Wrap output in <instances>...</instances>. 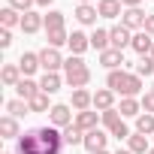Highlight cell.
I'll return each mask as SVG.
<instances>
[{
    "instance_id": "obj_13",
    "label": "cell",
    "mask_w": 154,
    "mask_h": 154,
    "mask_svg": "<svg viewBox=\"0 0 154 154\" xmlns=\"http://www.w3.org/2000/svg\"><path fill=\"white\" fill-rule=\"evenodd\" d=\"M97 121H100V118H97V112H91V109H88V112H75V121H72V124L79 127L82 133H91V130H97Z\"/></svg>"
},
{
    "instance_id": "obj_40",
    "label": "cell",
    "mask_w": 154,
    "mask_h": 154,
    "mask_svg": "<svg viewBox=\"0 0 154 154\" xmlns=\"http://www.w3.org/2000/svg\"><path fill=\"white\" fill-rule=\"evenodd\" d=\"M121 3H124L127 9H133V6H139V3H142V0H121Z\"/></svg>"
},
{
    "instance_id": "obj_34",
    "label": "cell",
    "mask_w": 154,
    "mask_h": 154,
    "mask_svg": "<svg viewBox=\"0 0 154 154\" xmlns=\"http://www.w3.org/2000/svg\"><path fill=\"white\" fill-rule=\"evenodd\" d=\"M100 121H103V124H106V127L112 130V127H115V124L121 121V118H118V109H106V112L100 115Z\"/></svg>"
},
{
    "instance_id": "obj_32",
    "label": "cell",
    "mask_w": 154,
    "mask_h": 154,
    "mask_svg": "<svg viewBox=\"0 0 154 154\" xmlns=\"http://www.w3.org/2000/svg\"><path fill=\"white\" fill-rule=\"evenodd\" d=\"M63 42H69L66 30H48V45H51V48H60Z\"/></svg>"
},
{
    "instance_id": "obj_44",
    "label": "cell",
    "mask_w": 154,
    "mask_h": 154,
    "mask_svg": "<svg viewBox=\"0 0 154 154\" xmlns=\"http://www.w3.org/2000/svg\"><path fill=\"white\" fill-rule=\"evenodd\" d=\"M79 3H91V0H79Z\"/></svg>"
},
{
    "instance_id": "obj_27",
    "label": "cell",
    "mask_w": 154,
    "mask_h": 154,
    "mask_svg": "<svg viewBox=\"0 0 154 154\" xmlns=\"http://www.w3.org/2000/svg\"><path fill=\"white\" fill-rule=\"evenodd\" d=\"M48 30H63V12L51 9V12L45 15V33H48Z\"/></svg>"
},
{
    "instance_id": "obj_24",
    "label": "cell",
    "mask_w": 154,
    "mask_h": 154,
    "mask_svg": "<svg viewBox=\"0 0 154 154\" xmlns=\"http://www.w3.org/2000/svg\"><path fill=\"white\" fill-rule=\"evenodd\" d=\"M0 133H3V139H15V136H21V133H18V121H15L12 115L0 118Z\"/></svg>"
},
{
    "instance_id": "obj_14",
    "label": "cell",
    "mask_w": 154,
    "mask_h": 154,
    "mask_svg": "<svg viewBox=\"0 0 154 154\" xmlns=\"http://www.w3.org/2000/svg\"><path fill=\"white\" fill-rule=\"evenodd\" d=\"M100 63L112 72V69H118V66L124 63V51H118V48H106V51H100Z\"/></svg>"
},
{
    "instance_id": "obj_15",
    "label": "cell",
    "mask_w": 154,
    "mask_h": 154,
    "mask_svg": "<svg viewBox=\"0 0 154 154\" xmlns=\"http://www.w3.org/2000/svg\"><path fill=\"white\" fill-rule=\"evenodd\" d=\"M121 0H100V3H97V12L103 15V18H118V15H124L121 12Z\"/></svg>"
},
{
    "instance_id": "obj_45",
    "label": "cell",
    "mask_w": 154,
    "mask_h": 154,
    "mask_svg": "<svg viewBox=\"0 0 154 154\" xmlns=\"http://www.w3.org/2000/svg\"><path fill=\"white\" fill-rule=\"evenodd\" d=\"M151 57H154V48H151Z\"/></svg>"
},
{
    "instance_id": "obj_12",
    "label": "cell",
    "mask_w": 154,
    "mask_h": 154,
    "mask_svg": "<svg viewBox=\"0 0 154 154\" xmlns=\"http://www.w3.org/2000/svg\"><path fill=\"white\" fill-rule=\"evenodd\" d=\"M94 106V94L91 91H85V88H75L72 91V109L75 112H88Z\"/></svg>"
},
{
    "instance_id": "obj_30",
    "label": "cell",
    "mask_w": 154,
    "mask_h": 154,
    "mask_svg": "<svg viewBox=\"0 0 154 154\" xmlns=\"http://www.w3.org/2000/svg\"><path fill=\"white\" fill-rule=\"evenodd\" d=\"M139 109H142V103H139L136 97H124V100H121V106H118V112H121V115H139Z\"/></svg>"
},
{
    "instance_id": "obj_1",
    "label": "cell",
    "mask_w": 154,
    "mask_h": 154,
    "mask_svg": "<svg viewBox=\"0 0 154 154\" xmlns=\"http://www.w3.org/2000/svg\"><path fill=\"white\" fill-rule=\"evenodd\" d=\"M63 136L57 127H33L18 136V154H60Z\"/></svg>"
},
{
    "instance_id": "obj_16",
    "label": "cell",
    "mask_w": 154,
    "mask_h": 154,
    "mask_svg": "<svg viewBox=\"0 0 154 154\" xmlns=\"http://www.w3.org/2000/svg\"><path fill=\"white\" fill-rule=\"evenodd\" d=\"M94 106H97L100 112H106V109H115V91H109V88H100V91L94 94Z\"/></svg>"
},
{
    "instance_id": "obj_41",
    "label": "cell",
    "mask_w": 154,
    "mask_h": 154,
    "mask_svg": "<svg viewBox=\"0 0 154 154\" xmlns=\"http://www.w3.org/2000/svg\"><path fill=\"white\" fill-rule=\"evenodd\" d=\"M36 3H39V6H48V3H51V0H36Z\"/></svg>"
},
{
    "instance_id": "obj_38",
    "label": "cell",
    "mask_w": 154,
    "mask_h": 154,
    "mask_svg": "<svg viewBox=\"0 0 154 154\" xmlns=\"http://www.w3.org/2000/svg\"><path fill=\"white\" fill-rule=\"evenodd\" d=\"M12 45V33H9V27H3L0 30V48H9Z\"/></svg>"
},
{
    "instance_id": "obj_37",
    "label": "cell",
    "mask_w": 154,
    "mask_h": 154,
    "mask_svg": "<svg viewBox=\"0 0 154 154\" xmlns=\"http://www.w3.org/2000/svg\"><path fill=\"white\" fill-rule=\"evenodd\" d=\"M142 109H145L148 115H154V91H148V94L142 97Z\"/></svg>"
},
{
    "instance_id": "obj_18",
    "label": "cell",
    "mask_w": 154,
    "mask_h": 154,
    "mask_svg": "<svg viewBox=\"0 0 154 154\" xmlns=\"http://www.w3.org/2000/svg\"><path fill=\"white\" fill-rule=\"evenodd\" d=\"M127 148H130L133 154H148V151H151V148H148V136H145V133H130Z\"/></svg>"
},
{
    "instance_id": "obj_19",
    "label": "cell",
    "mask_w": 154,
    "mask_h": 154,
    "mask_svg": "<svg viewBox=\"0 0 154 154\" xmlns=\"http://www.w3.org/2000/svg\"><path fill=\"white\" fill-rule=\"evenodd\" d=\"M0 79H3V85L15 88V85L21 82V66H18V63H6V66H3V72H0Z\"/></svg>"
},
{
    "instance_id": "obj_11",
    "label": "cell",
    "mask_w": 154,
    "mask_h": 154,
    "mask_svg": "<svg viewBox=\"0 0 154 154\" xmlns=\"http://www.w3.org/2000/svg\"><path fill=\"white\" fill-rule=\"evenodd\" d=\"M66 45H69V51H72V54H79V57H82V54L88 51V45H91V36H85L82 30H72Z\"/></svg>"
},
{
    "instance_id": "obj_33",
    "label": "cell",
    "mask_w": 154,
    "mask_h": 154,
    "mask_svg": "<svg viewBox=\"0 0 154 154\" xmlns=\"http://www.w3.org/2000/svg\"><path fill=\"white\" fill-rule=\"evenodd\" d=\"M151 72H154V57L145 54V57L136 63V75H151Z\"/></svg>"
},
{
    "instance_id": "obj_8",
    "label": "cell",
    "mask_w": 154,
    "mask_h": 154,
    "mask_svg": "<svg viewBox=\"0 0 154 154\" xmlns=\"http://www.w3.org/2000/svg\"><path fill=\"white\" fill-rule=\"evenodd\" d=\"M39 27H45V15H39V12H33V9L21 15V30H24V33H36Z\"/></svg>"
},
{
    "instance_id": "obj_23",
    "label": "cell",
    "mask_w": 154,
    "mask_h": 154,
    "mask_svg": "<svg viewBox=\"0 0 154 154\" xmlns=\"http://www.w3.org/2000/svg\"><path fill=\"white\" fill-rule=\"evenodd\" d=\"M15 91H18V97H21V100H33L42 88H39L36 82H30V79H21V82L15 85Z\"/></svg>"
},
{
    "instance_id": "obj_7",
    "label": "cell",
    "mask_w": 154,
    "mask_h": 154,
    "mask_svg": "<svg viewBox=\"0 0 154 154\" xmlns=\"http://www.w3.org/2000/svg\"><path fill=\"white\" fill-rule=\"evenodd\" d=\"M109 39H112V48H118V51H124L127 45H133V33H130L124 24L112 27V30H109Z\"/></svg>"
},
{
    "instance_id": "obj_22",
    "label": "cell",
    "mask_w": 154,
    "mask_h": 154,
    "mask_svg": "<svg viewBox=\"0 0 154 154\" xmlns=\"http://www.w3.org/2000/svg\"><path fill=\"white\" fill-rule=\"evenodd\" d=\"M97 6H91V3H79V9H75V18H79L82 24H97Z\"/></svg>"
},
{
    "instance_id": "obj_39",
    "label": "cell",
    "mask_w": 154,
    "mask_h": 154,
    "mask_svg": "<svg viewBox=\"0 0 154 154\" xmlns=\"http://www.w3.org/2000/svg\"><path fill=\"white\" fill-rule=\"evenodd\" d=\"M142 30L154 36V12H148V18H145V27H142Z\"/></svg>"
},
{
    "instance_id": "obj_20",
    "label": "cell",
    "mask_w": 154,
    "mask_h": 154,
    "mask_svg": "<svg viewBox=\"0 0 154 154\" xmlns=\"http://www.w3.org/2000/svg\"><path fill=\"white\" fill-rule=\"evenodd\" d=\"M60 85H63V79H60L57 72H45L42 79H39V88H42L45 94H57V91H60Z\"/></svg>"
},
{
    "instance_id": "obj_3",
    "label": "cell",
    "mask_w": 154,
    "mask_h": 154,
    "mask_svg": "<svg viewBox=\"0 0 154 154\" xmlns=\"http://www.w3.org/2000/svg\"><path fill=\"white\" fill-rule=\"evenodd\" d=\"M63 82L75 91V88H85L88 82H91V69H88V63L79 57V54H72V57H66V63H63Z\"/></svg>"
},
{
    "instance_id": "obj_6",
    "label": "cell",
    "mask_w": 154,
    "mask_h": 154,
    "mask_svg": "<svg viewBox=\"0 0 154 154\" xmlns=\"http://www.w3.org/2000/svg\"><path fill=\"white\" fill-rule=\"evenodd\" d=\"M145 12L139 9V6H133V9H124V15H121V24L127 27V30H139V27H145Z\"/></svg>"
},
{
    "instance_id": "obj_10",
    "label": "cell",
    "mask_w": 154,
    "mask_h": 154,
    "mask_svg": "<svg viewBox=\"0 0 154 154\" xmlns=\"http://www.w3.org/2000/svg\"><path fill=\"white\" fill-rule=\"evenodd\" d=\"M106 139H109V136H106V133L97 127V130L85 133V148H88L91 154H97V151H103V148H106Z\"/></svg>"
},
{
    "instance_id": "obj_17",
    "label": "cell",
    "mask_w": 154,
    "mask_h": 154,
    "mask_svg": "<svg viewBox=\"0 0 154 154\" xmlns=\"http://www.w3.org/2000/svg\"><path fill=\"white\" fill-rule=\"evenodd\" d=\"M18 66H21L24 79H27V75H30V72H36L42 63H39V54H33V51H24V54H21V60H18Z\"/></svg>"
},
{
    "instance_id": "obj_4",
    "label": "cell",
    "mask_w": 154,
    "mask_h": 154,
    "mask_svg": "<svg viewBox=\"0 0 154 154\" xmlns=\"http://www.w3.org/2000/svg\"><path fill=\"white\" fill-rule=\"evenodd\" d=\"M39 63H42V69H45V72H57V69H60L66 60L60 57V51H57V48L45 45V48L39 51Z\"/></svg>"
},
{
    "instance_id": "obj_35",
    "label": "cell",
    "mask_w": 154,
    "mask_h": 154,
    "mask_svg": "<svg viewBox=\"0 0 154 154\" xmlns=\"http://www.w3.org/2000/svg\"><path fill=\"white\" fill-rule=\"evenodd\" d=\"M33 3H36V0H9V6H12V9H18L21 15H24V12H30V6H33Z\"/></svg>"
},
{
    "instance_id": "obj_26",
    "label": "cell",
    "mask_w": 154,
    "mask_h": 154,
    "mask_svg": "<svg viewBox=\"0 0 154 154\" xmlns=\"http://www.w3.org/2000/svg\"><path fill=\"white\" fill-rule=\"evenodd\" d=\"M0 24L3 27H21V15H18V9H12V6H6V9H0Z\"/></svg>"
},
{
    "instance_id": "obj_9",
    "label": "cell",
    "mask_w": 154,
    "mask_h": 154,
    "mask_svg": "<svg viewBox=\"0 0 154 154\" xmlns=\"http://www.w3.org/2000/svg\"><path fill=\"white\" fill-rule=\"evenodd\" d=\"M130 48L145 57V54H151V48H154V36L145 33V30H139V33H133V45H130Z\"/></svg>"
},
{
    "instance_id": "obj_36",
    "label": "cell",
    "mask_w": 154,
    "mask_h": 154,
    "mask_svg": "<svg viewBox=\"0 0 154 154\" xmlns=\"http://www.w3.org/2000/svg\"><path fill=\"white\" fill-rule=\"evenodd\" d=\"M112 136H115V139H130V130H127V124H124V121H118V124L112 127Z\"/></svg>"
},
{
    "instance_id": "obj_5",
    "label": "cell",
    "mask_w": 154,
    "mask_h": 154,
    "mask_svg": "<svg viewBox=\"0 0 154 154\" xmlns=\"http://www.w3.org/2000/svg\"><path fill=\"white\" fill-rule=\"evenodd\" d=\"M75 118H72V112H69V106L66 103H57V106H51V112H48V124L51 127H69Z\"/></svg>"
},
{
    "instance_id": "obj_31",
    "label": "cell",
    "mask_w": 154,
    "mask_h": 154,
    "mask_svg": "<svg viewBox=\"0 0 154 154\" xmlns=\"http://www.w3.org/2000/svg\"><path fill=\"white\" fill-rule=\"evenodd\" d=\"M136 133H154V115H139L136 118Z\"/></svg>"
},
{
    "instance_id": "obj_43",
    "label": "cell",
    "mask_w": 154,
    "mask_h": 154,
    "mask_svg": "<svg viewBox=\"0 0 154 154\" xmlns=\"http://www.w3.org/2000/svg\"><path fill=\"white\" fill-rule=\"evenodd\" d=\"M97 154H109V151H106V148H103V151H97Z\"/></svg>"
},
{
    "instance_id": "obj_46",
    "label": "cell",
    "mask_w": 154,
    "mask_h": 154,
    "mask_svg": "<svg viewBox=\"0 0 154 154\" xmlns=\"http://www.w3.org/2000/svg\"><path fill=\"white\" fill-rule=\"evenodd\" d=\"M148 154H154V148H151V151H148Z\"/></svg>"
},
{
    "instance_id": "obj_25",
    "label": "cell",
    "mask_w": 154,
    "mask_h": 154,
    "mask_svg": "<svg viewBox=\"0 0 154 154\" xmlns=\"http://www.w3.org/2000/svg\"><path fill=\"white\" fill-rule=\"evenodd\" d=\"M91 45L97 48V51H106V48H112V39H109V30H94L91 33Z\"/></svg>"
},
{
    "instance_id": "obj_42",
    "label": "cell",
    "mask_w": 154,
    "mask_h": 154,
    "mask_svg": "<svg viewBox=\"0 0 154 154\" xmlns=\"http://www.w3.org/2000/svg\"><path fill=\"white\" fill-rule=\"evenodd\" d=\"M115 154H133V151H130V148H127V151H115Z\"/></svg>"
},
{
    "instance_id": "obj_28",
    "label": "cell",
    "mask_w": 154,
    "mask_h": 154,
    "mask_svg": "<svg viewBox=\"0 0 154 154\" xmlns=\"http://www.w3.org/2000/svg\"><path fill=\"white\" fill-rule=\"evenodd\" d=\"M27 106H30V112H51V109H48V94H45V91H39L33 100H27Z\"/></svg>"
},
{
    "instance_id": "obj_29",
    "label": "cell",
    "mask_w": 154,
    "mask_h": 154,
    "mask_svg": "<svg viewBox=\"0 0 154 154\" xmlns=\"http://www.w3.org/2000/svg\"><path fill=\"white\" fill-rule=\"evenodd\" d=\"M6 112H9L12 118H21V115L30 112V106H27V100H9V103H6Z\"/></svg>"
},
{
    "instance_id": "obj_21",
    "label": "cell",
    "mask_w": 154,
    "mask_h": 154,
    "mask_svg": "<svg viewBox=\"0 0 154 154\" xmlns=\"http://www.w3.org/2000/svg\"><path fill=\"white\" fill-rule=\"evenodd\" d=\"M60 136H63V145H85V133L75 127V124L63 127V130H60Z\"/></svg>"
},
{
    "instance_id": "obj_2",
    "label": "cell",
    "mask_w": 154,
    "mask_h": 154,
    "mask_svg": "<svg viewBox=\"0 0 154 154\" xmlns=\"http://www.w3.org/2000/svg\"><path fill=\"white\" fill-rule=\"evenodd\" d=\"M106 85H109V91H115V94L136 97V94L142 91V75H130V72H124V69H112L109 79H106Z\"/></svg>"
}]
</instances>
